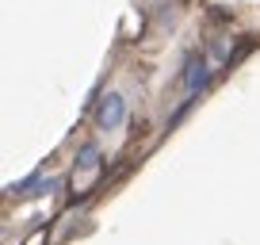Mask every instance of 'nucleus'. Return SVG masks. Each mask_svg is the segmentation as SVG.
I'll use <instances>...</instances> for the list:
<instances>
[{"label":"nucleus","mask_w":260,"mask_h":245,"mask_svg":"<svg viewBox=\"0 0 260 245\" xmlns=\"http://www.w3.org/2000/svg\"><path fill=\"white\" fill-rule=\"evenodd\" d=\"M77 169H81V172H96L100 169V149L96 146H84L81 157H77Z\"/></svg>","instance_id":"3"},{"label":"nucleus","mask_w":260,"mask_h":245,"mask_svg":"<svg viewBox=\"0 0 260 245\" xmlns=\"http://www.w3.org/2000/svg\"><path fill=\"white\" fill-rule=\"evenodd\" d=\"M207 77H211V62H207V57H191V62H187V73H184V88L187 92L203 88Z\"/></svg>","instance_id":"2"},{"label":"nucleus","mask_w":260,"mask_h":245,"mask_svg":"<svg viewBox=\"0 0 260 245\" xmlns=\"http://www.w3.org/2000/svg\"><path fill=\"white\" fill-rule=\"evenodd\" d=\"M122 119H126V100L119 92H107L96 107V127L100 131H115V127H122Z\"/></svg>","instance_id":"1"}]
</instances>
